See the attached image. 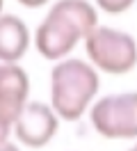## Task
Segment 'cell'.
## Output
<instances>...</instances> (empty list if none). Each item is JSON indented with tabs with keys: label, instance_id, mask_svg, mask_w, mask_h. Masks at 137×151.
<instances>
[{
	"label": "cell",
	"instance_id": "cell-4",
	"mask_svg": "<svg viewBox=\"0 0 137 151\" xmlns=\"http://www.w3.org/2000/svg\"><path fill=\"white\" fill-rule=\"evenodd\" d=\"M91 128L108 140L137 137V92H119L89 105Z\"/></svg>",
	"mask_w": 137,
	"mask_h": 151
},
{
	"label": "cell",
	"instance_id": "cell-9",
	"mask_svg": "<svg viewBox=\"0 0 137 151\" xmlns=\"http://www.w3.org/2000/svg\"><path fill=\"white\" fill-rule=\"evenodd\" d=\"M9 135H11V124H7V122H2V119H0V144H2V142H7Z\"/></svg>",
	"mask_w": 137,
	"mask_h": 151
},
{
	"label": "cell",
	"instance_id": "cell-12",
	"mask_svg": "<svg viewBox=\"0 0 137 151\" xmlns=\"http://www.w3.org/2000/svg\"><path fill=\"white\" fill-rule=\"evenodd\" d=\"M128 151H137V142H135V144H133V147H130Z\"/></svg>",
	"mask_w": 137,
	"mask_h": 151
},
{
	"label": "cell",
	"instance_id": "cell-13",
	"mask_svg": "<svg viewBox=\"0 0 137 151\" xmlns=\"http://www.w3.org/2000/svg\"><path fill=\"white\" fill-rule=\"evenodd\" d=\"M2 5H5V0H0V14H2Z\"/></svg>",
	"mask_w": 137,
	"mask_h": 151
},
{
	"label": "cell",
	"instance_id": "cell-10",
	"mask_svg": "<svg viewBox=\"0 0 137 151\" xmlns=\"http://www.w3.org/2000/svg\"><path fill=\"white\" fill-rule=\"evenodd\" d=\"M48 0H18V5H23L27 9H37V7H44Z\"/></svg>",
	"mask_w": 137,
	"mask_h": 151
},
{
	"label": "cell",
	"instance_id": "cell-6",
	"mask_svg": "<svg viewBox=\"0 0 137 151\" xmlns=\"http://www.w3.org/2000/svg\"><path fill=\"white\" fill-rule=\"evenodd\" d=\"M30 101V78L18 62H0V119L14 126Z\"/></svg>",
	"mask_w": 137,
	"mask_h": 151
},
{
	"label": "cell",
	"instance_id": "cell-1",
	"mask_svg": "<svg viewBox=\"0 0 137 151\" xmlns=\"http://www.w3.org/2000/svg\"><path fill=\"white\" fill-rule=\"evenodd\" d=\"M96 25L98 14L89 0H57L37 28L34 48L44 60H64Z\"/></svg>",
	"mask_w": 137,
	"mask_h": 151
},
{
	"label": "cell",
	"instance_id": "cell-11",
	"mask_svg": "<svg viewBox=\"0 0 137 151\" xmlns=\"http://www.w3.org/2000/svg\"><path fill=\"white\" fill-rule=\"evenodd\" d=\"M0 151H21L18 149V144H11V142H2V144H0Z\"/></svg>",
	"mask_w": 137,
	"mask_h": 151
},
{
	"label": "cell",
	"instance_id": "cell-7",
	"mask_svg": "<svg viewBox=\"0 0 137 151\" xmlns=\"http://www.w3.org/2000/svg\"><path fill=\"white\" fill-rule=\"evenodd\" d=\"M30 48V30L14 14H0V62H18Z\"/></svg>",
	"mask_w": 137,
	"mask_h": 151
},
{
	"label": "cell",
	"instance_id": "cell-5",
	"mask_svg": "<svg viewBox=\"0 0 137 151\" xmlns=\"http://www.w3.org/2000/svg\"><path fill=\"white\" fill-rule=\"evenodd\" d=\"M57 131H60L57 112L53 110V105L41 103V101H27L11 126L14 137L27 149L46 147L57 135Z\"/></svg>",
	"mask_w": 137,
	"mask_h": 151
},
{
	"label": "cell",
	"instance_id": "cell-2",
	"mask_svg": "<svg viewBox=\"0 0 137 151\" xmlns=\"http://www.w3.org/2000/svg\"><path fill=\"white\" fill-rule=\"evenodd\" d=\"M100 87L96 66L85 60L64 57L50 71V105L64 122H78L89 110Z\"/></svg>",
	"mask_w": 137,
	"mask_h": 151
},
{
	"label": "cell",
	"instance_id": "cell-3",
	"mask_svg": "<svg viewBox=\"0 0 137 151\" xmlns=\"http://www.w3.org/2000/svg\"><path fill=\"white\" fill-rule=\"evenodd\" d=\"M85 50L91 66L112 76H123L137 64V41L123 30L96 25L85 37Z\"/></svg>",
	"mask_w": 137,
	"mask_h": 151
},
{
	"label": "cell",
	"instance_id": "cell-8",
	"mask_svg": "<svg viewBox=\"0 0 137 151\" xmlns=\"http://www.w3.org/2000/svg\"><path fill=\"white\" fill-rule=\"evenodd\" d=\"M135 5V0H96V7L105 14H123Z\"/></svg>",
	"mask_w": 137,
	"mask_h": 151
}]
</instances>
